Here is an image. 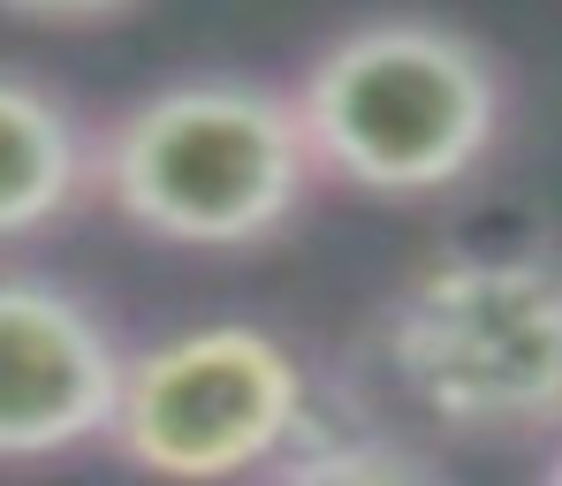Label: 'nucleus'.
<instances>
[{"instance_id":"nucleus-9","label":"nucleus","mask_w":562,"mask_h":486,"mask_svg":"<svg viewBox=\"0 0 562 486\" xmlns=\"http://www.w3.org/2000/svg\"><path fill=\"white\" fill-rule=\"evenodd\" d=\"M540 486H562V449L548 456V472H540Z\"/></svg>"},{"instance_id":"nucleus-3","label":"nucleus","mask_w":562,"mask_h":486,"mask_svg":"<svg viewBox=\"0 0 562 486\" xmlns=\"http://www.w3.org/2000/svg\"><path fill=\"white\" fill-rule=\"evenodd\" d=\"M319 183L296 99L259 77H176L99 129V197L153 244L251 251Z\"/></svg>"},{"instance_id":"nucleus-4","label":"nucleus","mask_w":562,"mask_h":486,"mask_svg":"<svg viewBox=\"0 0 562 486\" xmlns=\"http://www.w3.org/2000/svg\"><path fill=\"white\" fill-rule=\"evenodd\" d=\"M312 365L259 319H198L122 365L114 456L160 486L267 479L312 441Z\"/></svg>"},{"instance_id":"nucleus-5","label":"nucleus","mask_w":562,"mask_h":486,"mask_svg":"<svg viewBox=\"0 0 562 486\" xmlns=\"http://www.w3.org/2000/svg\"><path fill=\"white\" fill-rule=\"evenodd\" d=\"M130 350L92 296L46 274H0V464L92 449L114 426Z\"/></svg>"},{"instance_id":"nucleus-1","label":"nucleus","mask_w":562,"mask_h":486,"mask_svg":"<svg viewBox=\"0 0 562 486\" xmlns=\"http://www.w3.org/2000/svg\"><path fill=\"white\" fill-rule=\"evenodd\" d=\"M319 183L366 197H441L471 183L509 122L494 54L434 15H366L289 84Z\"/></svg>"},{"instance_id":"nucleus-8","label":"nucleus","mask_w":562,"mask_h":486,"mask_svg":"<svg viewBox=\"0 0 562 486\" xmlns=\"http://www.w3.org/2000/svg\"><path fill=\"white\" fill-rule=\"evenodd\" d=\"M8 15H23V23H114V15H137L145 0H0Z\"/></svg>"},{"instance_id":"nucleus-2","label":"nucleus","mask_w":562,"mask_h":486,"mask_svg":"<svg viewBox=\"0 0 562 486\" xmlns=\"http://www.w3.org/2000/svg\"><path fill=\"white\" fill-rule=\"evenodd\" d=\"M395 395L464 441L562 433V259L517 244L441 251L373 319Z\"/></svg>"},{"instance_id":"nucleus-6","label":"nucleus","mask_w":562,"mask_h":486,"mask_svg":"<svg viewBox=\"0 0 562 486\" xmlns=\"http://www.w3.org/2000/svg\"><path fill=\"white\" fill-rule=\"evenodd\" d=\"M99 191V137L38 77L0 69V244L46 236Z\"/></svg>"},{"instance_id":"nucleus-7","label":"nucleus","mask_w":562,"mask_h":486,"mask_svg":"<svg viewBox=\"0 0 562 486\" xmlns=\"http://www.w3.org/2000/svg\"><path fill=\"white\" fill-rule=\"evenodd\" d=\"M267 486H441L403 441L387 433H312L296 456H281Z\"/></svg>"}]
</instances>
